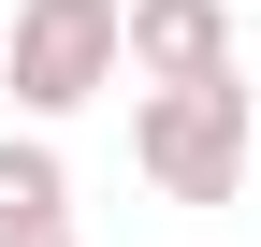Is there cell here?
Returning a JSON list of instances; mask_svg holds the SVG:
<instances>
[{
  "instance_id": "3",
  "label": "cell",
  "mask_w": 261,
  "mask_h": 247,
  "mask_svg": "<svg viewBox=\"0 0 261 247\" xmlns=\"http://www.w3.org/2000/svg\"><path fill=\"white\" fill-rule=\"evenodd\" d=\"M232 58V0H130V87H218Z\"/></svg>"
},
{
  "instance_id": "2",
  "label": "cell",
  "mask_w": 261,
  "mask_h": 247,
  "mask_svg": "<svg viewBox=\"0 0 261 247\" xmlns=\"http://www.w3.org/2000/svg\"><path fill=\"white\" fill-rule=\"evenodd\" d=\"M247 131H261L247 73H218V87H145V102H130V160H145L160 204H247Z\"/></svg>"
},
{
  "instance_id": "1",
  "label": "cell",
  "mask_w": 261,
  "mask_h": 247,
  "mask_svg": "<svg viewBox=\"0 0 261 247\" xmlns=\"http://www.w3.org/2000/svg\"><path fill=\"white\" fill-rule=\"evenodd\" d=\"M116 73H130V0H15V15H0V102H15L29 131L87 116Z\"/></svg>"
},
{
  "instance_id": "4",
  "label": "cell",
  "mask_w": 261,
  "mask_h": 247,
  "mask_svg": "<svg viewBox=\"0 0 261 247\" xmlns=\"http://www.w3.org/2000/svg\"><path fill=\"white\" fill-rule=\"evenodd\" d=\"M0 247H73V160L44 131H0Z\"/></svg>"
}]
</instances>
